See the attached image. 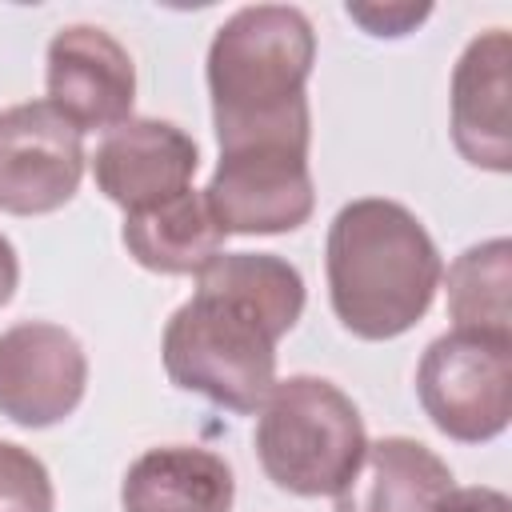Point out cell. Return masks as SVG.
<instances>
[{
    "instance_id": "30bf717a",
    "label": "cell",
    "mask_w": 512,
    "mask_h": 512,
    "mask_svg": "<svg viewBox=\"0 0 512 512\" xmlns=\"http://www.w3.org/2000/svg\"><path fill=\"white\" fill-rule=\"evenodd\" d=\"M196 168H200L196 140L172 120H152V116H132L112 132H104L92 156L96 188L124 212L152 208L192 188Z\"/></svg>"
},
{
    "instance_id": "ac0fdd59",
    "label": "cell",
    "mask_w": 512,
    "mask_h": 512,
    "mask_svg": "<svg viewBox=\"0 0 512 512\" xmlns=\"http://www.w3.org/2000/svg\"><path fill=\"white\" fill-rule=\"evenodd\" d=\"M16 284H20V260H16V248H12V240L0 232V308L12 300Z\"/></svg>"
},
{
    "instance_id": "3957f363",
    "label": "cell",
    "mask_w": 512,
    "mask_h": 512,
    "mask_svg": "<svg viewBox=\"0 0 512 512\" xmlns=\"http://www.w3.org/2000/svg\"><path fill=\"white\" fill-rule=\"evenodd\" d=\"M324 272L336 320L360 340H392L432 308L444 260L404 204L364 196L332 216Z\"/></svg>"
},
{
    "instance_id": "6da1fadb",
    "label": "cell",
    "mask_w": 512,
    "mask_h": 512,
    "mask_svg": "<svg viewBox=\"0 0 512 512\" xmlns=\"http://www.w3.org/2000/svg\"><path fill=\"white\" fill-rule=\"evenodd\" d=\"M304 312V276L272 252H220L164 328V372L228 412H260L276 384V344Z\"/></svg>"
},
{
    "instance_id": "8992f818",
    "label": "cell",
    "mask_w": 512,
    "mask_h": 512,
    "mask_svg": "<svg viewBox=\"0 0 512 512\" xmlns=\"http://www.w3.org/2000/svg\"><path fill=\"white\" fill-rule=\"evenodd\" d=\"M224 232L276 236L308 224L316 188L308 172V148L300 144H240L224 148L204 188Z\"/></svg>"
},
{
    "instance_id": "52a82bcc",
    "label": "cell",
    "mask_w": 512,
    "mask_h": 512,
    "mask_svg": "<svg viewBox=\"0 0 512 512\" xmlns=\"http://www.w3.org/2000/svg\"><path fill=\"white\" fill-rule=\"evenodd\" d=\"M84 132L48 100L0 112V212L44 216L64 208L84 176Z\"/></svg>"
},
{
    "instance_id": "7a4b0ae2",
    "label": "cell",
    "mask_w": 512,
    "mask_h": 512,
    "mask_svg": "<svg viewBox=\"0 0 512 512\" xmlns=\"http://www.w3.org/2000/svg\"><path fill=\"white\" fill-rule=\"evenodd\" d=\"M316 64L312 20L292 4L236 8L208 48L216 144H312L308 76Z\"/></svg>"
},
{
    "instance_id": "277c9868",
    "label": "cell",
    "mask_w": 512,
    "mask_h": 512,
    "mask_svg": "<svg viewBox=\"0 0 512 512\" xmlns=\"http://www.w3.org/2000/svg\"><path fill=\"white\" fill-rule=\"evenodd\" d=\"M252 444L276 488L296 496H336L356 472L368 436L348 392L324 376H288L272 384Z\"/></svg>"
},
{
    "instance_id": "e0dca14e",
    "label": "cell",
    "mask_w": 512,
    "mask_h": 512,
    "mask_svg": "<svg viewBox=\"0 0 512 512\" xmlns=\"http://www.w3.org/2000/svg\"><path fill=\"white\" fill-rule=\"evenodd\" d=\"M440 512H512L508 496L500 488H452Z\"/></svg>"
},
{
    "instance_id": "9c48e42d",
    "label": "cell",
    "mask_w": 512,
    "mask_h": 512,
    "mask_svg": "<svg viewBox=\"0 0 512 512\" xmlns=\"http://www.w3.org/2000/svg\"><path fill=\"white\" fill-rule=\"evenodd\" d=\"M48 104L64 112L80 132H112L116 124L132 120L136 100V68L128 48L96 28V24H68L52 36L44 60Z\"/></svg>"
},
{
    "instance_id": "8fae6325",
    "label": "cell",
    "mask_w": 512,
    "mask_h": 512,
    "mask_svg": "<svg viewBox=\"0 0 512 512\" xmlns=\"http://www.w3.org/2000/svg\"><path fill=\"white\" fill-rule=\"evenodd\" d=\"M512 40L504 28L480 32L452 68V144L488 172H512Z\"/></svg>"
},
{
    "instance_id": "ba28073f",
    "label": "cell",
    "mask_w": 512,
    "mask_h": 512,
    "mask_svg": "<svg viewBox=\"0 0 512 512\" xmlns=\"http://www.w3.org/2000/svg\"><path fill=\"white\" fill-rule=\"evenodd\" d=\"M88 388L80 340L48 320H20L0 332V416L20 428H52L72 416Z\"/></svg>"
},
{
    "instance_id": "5bb4252c",
    "label": "cell",
    "mask_w": 512,
    "mask_h": 512,
    "mask_svg": "<svg viewBox=\"0 0 512 512\" xmlns=\"http://www.w3.org/2000/svg\"><path fill=\"white\" fill-rule=\"evenodd\" d=\"M224 228L204 192L184 188L152 208L124 212L120 240L128 256L164 276H200L224 252Z\"/></svg>"
},
{
    "instance_id": "4fadbf2b",
    "label": "cell",
    "mask_w": 512,
    "mask_h": 512,
    "mask_svg": "<svg viewBox=\"0 0 512 512\" xmlns=\"http://www.w3.org/2000/svg\"><path fill=\"white\" fill-rule=\"evenodd\" d=\"M236 480L224 456L196 444L140 452L120 484L124 512H232Z\"/></svg>"
},
{
    "instance_id": "7c38bea8",
    "label": "cell",
    "mask_w": 512,
    "mask_h": 512,
    "mask_svg": "<svg viewBox=\"0 0 512 512\" xmlns=\"http://www.w3.org/2000/svg\"><path fill=\"white\" fill-rule=\"evenodd\" d=\"M452 488V468L428 444L384 436L336 492V512H440Z\"/></svg>"
},
{
    "instance_id": "5b68a950",
    "label": "cell",
    "mask_w": 512,
    "mask_h": 512,
    "mask_svg": "<svg viewBox=\"0 0 512 512\" xmlns=\"http://www.w3.org/2000/svg\"><path fill=\"white\" fill-rule=\"evenodd\" d=\"M416 396L428 420L460 444L500 436L512 416V340L456 328L436 336L420 356Z\"/></svg>"
},
{
    "instance_id": "2e32d148",
    "label": "cell",
    "mask_w": 512,
    "mask_h": 512,
    "mask_svg": "<svg viewBox=\"0 0 512 512\" xmlns=\"http://www.w3.org/2000/svg\"><path fill=\"white\" fill-rule=\"evenodd\" d=\"M56 488L40 456L0 440V512H52Z\"/></svg>"
},
{
    "instance_id": "9a60e30c",
    "label": "cell",
    "mask_w": 512,
    "mask_h": 512,
    "mask_svg": "<svg viewBox=\"0 0 512 512\" xmlns=\"http://www.w3.org/2000/svg\"><path fill=\"white\" fill-rule=\"evenodd\" d=\"M448 320L456 332L512 340V244L504 236L472 244L452 260Z\"/></svg>"
}]
</instances>
